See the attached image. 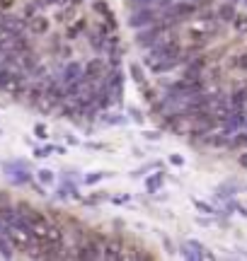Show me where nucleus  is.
<instances>
[{
    "mask_svg": "<svg viewBox=\"0 0 247 261\" xmlns=\"http://www.w3.org/2000/svg\"><path fill=\"white\" fill-rule=\"evenodd\" d=\"M245 3H247V0H245Z\"/></svg>",
    "mask_w": 247,
    "mask_h": 261,
    "instance_id": "36",
    "label": "nucleus"
},
{
    "mask_svg": "<svg viewBox=\"0 0 247 261\" xmlns=\"http://www.w3.org/2000/svg\"><path fill=\"white\" fill-rule=\"evenodd\" d=\"M129 73H131V77H133V83H138L143 87L145 85V75H143V68H141V63H131L129 65Z\"/></svg>",
    "mask_w": 247,
    "mask_h": 261,
    "instance_id": "15",
    "label": "nucleus"
},
{
    "mask_svg": "<svg viewBox=\"0 0 247 261\" xmlns=\"http://www.w3.org/2000/svg\"><path fill=\"white\" fill-rule=\"evenodd\" d=\"M112 201H116V203H126V201H129V196H116V198H112Z\"/></svg>",
    "mask_w": 247,
    "mask_h": 261,
    "instance_id": "31",
    "label": "nucleus"
},
{
    "mask_svg": "<svg viewBox=\"0 0 247 261\" xmlns=\"http://www.w3.org/2000/svg\"><path fill=\"white\" fill-rule=\"evenodd\" d=\"M34 136H37V138H46V136H48L46 126H44V123H37V126H34Z\"/></svg>",
    "mask_w": 247,
    "mask_h": 261,
    "instance_id": "24",
    "label": "nucleus"
},
{
    "mask_svg": "<svg viewBox=\"0 0 247 261\" xmlns=\"http://www.w3.org/2000/svg\"><path fill=\"white\" fill-rule=\"evenodd\" d=\"M107 73H109V70H107V63L102 58H92V61L85 63V80L87 83H102Z\"/></svg>",
    "mask_w": 247,
    "mask_h": 261,
    "instance_id": "5",
    "label": "nucleus"
},
{
    "mask_svg": "<svg viewBox=\"0 0 247 261\" xmlns=\"http://www.w3.org/2000/svg\"><path fill=\"white\" fill-rule=\"evenodd\" d=\"M216 15H218L220 22H233V19H235V15H238V10H235V0H230V3H223Z\"/></svg>",
    "mask_w": 247,
    "mask_h": 261,
    "instance_id": "9",
    "label": "nucleus"
},
{
    "mask_svg": "<svg viewBox=\"0 0 247 261\" xmlns=\"http://www.w3.org/2000/svg\"><path fill=\"white\" fill-rule=\"evenodd\" d=\"M3 205H10V194L8 191H0V208Z\"/></svg>",
    "mask_w": 247,
    "mask_h": 261,
    "instance_id": "28",
    "label": "nucleus"
},
{
    "mask_svg": "<svg viewBox=\"0 0 247 261\" xmlns=\"http://www.w3.org/2000/svg\"><path fill=\"white\" fill-rule=\"evenodd\" d=\"M48 27H51V24H48V19L44 17V15H34L32 19H27V29L32 34H37V37H44L48 32Z\"/></svg>",
    "mask_w": 247,
    "mask_h": 261,
    "instance_id": "8",
    "label": "nucleus"
},
{
    "mask_svg": "<svg viewBox=\"0 0 247 261\" xmlns=\"http://www.w3.org/2000/svg\"><path fill=\"white\" fill-rule=\"evenodd\" d=\"M240 165H242V167H247V155H242V158H240Z\"/></svg>",
    "mask_w": 247,
    "mask_h": 261,
    "instance_id": "32",
    "label": "nucleus"
},
{
    "mask_svg": "<svg viewBox=\"0 0 247 261\" xmlns=\"http://www.w3.org/2000/svg\"><path fill=\"white\" fill-rule=\"evenodd\" d=\"M230 68L233 70H247V54H238L230 58Z\"/></svg>",
    "mask_w": 247,
    "mask_h": 261,
    "instance_id": "18",
    "label": "nucleus"
},
{
    "mask_svg": "<svg viewBox=\"0 0 247 261\" xmlns=\"http://www.w3.org/2000/svg\"><path fill=\"white\" fill-rule=\"evenodd\" d=\"M87 148H92V150H102V148H107L105 143H87Z\"/></svg>",
    "mask_w": 247,
    "mask_h": 261,
    "instance_id": "30",
    "label": "nucleus"
},
{
    "mask_svg": "<svg viewBox=\"0 0 247 261\" xmlns=\"http://www.w3.org/2000/svg\"><path fill=\"white\" fill-rule=\"evenodd\" d=\"M245 121H247L245 109H233V112L228 114V119L223 121V133H226V136L238 133L240 128H245Z\"/></svg>",
    "mask_w": 247,
    "mask_h": 261,
    "instance_id": "6",
    "label": "nucleus"
},
{
    "mask_svg": "<svg viewBox=\"0 0 247 261\" xmlns=\"http://www.w3.org/2000/svg\"><path fill=\"white\" fill-rule=\"evenodd\" d=\"M78 80H85V65L78 63V61H70V63L63 68L61 83H63V85H70V83H78Z\"/></svg>",
    "mask_w": 247,
    "mask_h": 261,
    "instance_id": "7",
    "label": "nucleus"
},
{
    "mask_svg": "<svg viewBox=\"0 0 247 261\" xmlns=\"http://www.w3.org/2000/svg\"><path fill=\"white\" fill-rule=\"evenodd\" d=\"M92 8H95V12H97V15H100V17H105V22H112V24H114V27H116L114 12H112V8L107 5L105 0H95V5H92Z\"/></svg>",
    "mask_w": 247,
    "mask_h": 261,
    "instance_id": "11",
    "label": "nucleus"
},
{
    "mask_svg": "<svg viewBox=\"0 0 247 261\" xmlns=\"http://www.w3.org/2000/svg\"><path fill=\"white\" fill-rule=\"evenodd\" d=\"M167 29H170V22H165V19L155 22V24H151V27L138 29V34H136V44H138V46H143V48L155 46V44H158V41L167 34Z\"/></svg>",
    "mask_w": 247,
    "mask_h": 261,
    "instance_id": "3",
    "label": "nucleus"
},
{
    "mask_svg": "<svg viewBox=\"0 0 247 261\" xmlns=\"http://www.w3.org/2000/svg\"><path fill=\"white\" fill-rule=\"evenodd\" d=\"M105 177H109V172H95V174H87L85 184H97L100 179H105Z\"/></svg>",
    "mask_w": 247,
    "mask_h": 261,
    "instance_id": "22",
    "label": "nucleus"
},
{
    "mask_svg": "<svg viewBox=\"0 0 247 261\" xmlns=\"http://www.w3.org/2000/svg\"><path fill=\"white\" fill-rule=\"evenodd\" d=\"M194 15H196V5H194V3H189V0H177V3H170V5L165 8V12L160 15V19L175 24V22L191 19Z\"/></svg>",
    "mask_w": 247,
    "mask_h": 261,
    "instance_id": "2",
    "label": "nucleus"
},
{
    "mask_svg": "<svg viewBox=\"0 0 247 261\" xmlns=\"http://www.w3.org/2000/svg\"><path fill=\"white\" fill-rule=\"evenodd\" d=\"M143 138L145 140H160V133H158V130H145V133H143Z\"/></svg>",
    "mask_w": 247,
    "mask_h": 261,
    "instance_id": "25",
    "label": "nucleus"
},
{
    "mask_svg": "<svg viewBox=\"0 0 247 261\" xmlns=\"http://www.w3.org/2000/svg\"><path fill=\"white\" fill-rule=\"evenodd\" d=\"M165 187V172H155L153 177L145 179V191L148 194H155V191H160Z\"/></svg>",
    "mask_w": 247,
    "mask_h": 261,
    "instance_id": "10",
    "label": "nucleus"
},
{
    "mask_svg": "<svg viewBox=\"0 0 247 261\" xmlns=\"http://www.w3.org/2000/svg\"><path fill=\"white\" fill-rule=\"evenodd\" d=\"M37 179H39V184L48 187V184H54V181H56V174H54L51 169H37Z\"/></svg>",
    "mask_w": 247,
    "mask_h": 261,
    "instance_id": "16",
    "label": "nucleus"
},
{
    "mask_svg": "<svg viewBox=\"0 0 247 261\" xmlns=\"http://www.w3.org/2000/svg\"><path fill=\"white\" fill-rule=\"evenodd\" d=\"M85 27H87L85 19H78V24H70V27H68L66 37L68 39H78V37H80V32H85Z\"/></svg>",
    "mask_w": 247,
    "mask_h": 261,
    "instance_id": "17",
    "label": "nucleus"
},
{
    "mask_svg": "<svg viewBox=\"0 0 247 261\" xmlns=\"http://www.w3.org/2000/svg\"><path fill=\"white\" fill-rule=\"evenodd\" d=\"M155 22H160V12L151 5H145V8H136L133 10V15L129 17V27L131 29H143V27H151Z\"/></svg>",
    "mask_w": 247,
    "mask_h": 261,
    "instance_id": "4",
    "label": "nucleus"
},
{
    "mask_svg": "<svg viewBox=\"0 0 247 261\" xmlns=\"http://www.w3.org/2000/svg\"><path fill=\"white\" fill-rule=\"evenodd\" d=\"M233 27L245 34V32H247V15H235V19H233Z\"/></svg>",
    "mask_w": 247,
    "mask_h": 261,
    "instance_id": "19",
    "label": "nucleus"
},
{
    "mask_svg": "<svg viewBox=\"0 0 247 261\" xmlns=\"http://www.w3.org/2000/svg\"><path fill=\"white\" fill-rule=\"evenodd\" d=\"M228 148L230 150L247 148V130H238V133H233V138L228 140Z\"/></svg>",
    "mask_w": 247,
    "mask_h": 261,
    "instance_id": "14",
    "label": "nucleus"
},
{
    "mask_svg": "<svg viewBox=\"0 0 247 261\" xmlns=\"http://www.w3.org/2000/svg\"><path fill=\"white\" fill-rule=\"evenodd\" d=\"M194 205H196V208H199L201 213H206V215L216 213V208H213V205H209V203H204V201H194Z\"/></svg>",
    "mask_w": 247,
    "mask_h": 261,
    "instance_id": "23",
    "label": "nucleus"
},
{
    "mask_svg": "<svg viewBox=\"0 0 247 261\" xmlns=\"http://www.w3.org/2000/svg\"><path fill=\"white\" fill-rule=\"evenodd\" d=\"M129 114H131V119L136 123H143V116H141V112H138V109H129Z\"/></svg>",
    "mask_w": 247,
    "mask_h": 261,
    "instance_id": "27",
    "label": "nucleus"
},
{
    "mask_svg": "<svg viewBox=\"0 0 247 261\" xmlns=\"http://www.w3.org/2000/svg\"><path fill=\"white\" fill-rule=\"evenodd\" d=\"M51 152H56V148H54V145H44V148L34 150V158H48Z\"/></svg>",
    "mask_w": 247,
    "mask_h": 261,
    "instance_id": "21",
    "label": "nucleus"
},
{
    "mask_svg": "<svg viewBox=\"0 0 247 261\" xmlns=\"http://www.w3.org/2000/svg\"><path fill=\"white\" fill-rule=\"evenodd\" d=\"M46 5H54V0H46Z\"/></svg>",
    "mask_w": 247,
    "mask_h": 261,
    "instance_id": "34",
    "label": "nucleus"
},
{
    "mask_svg": "<svg viewBox=\"0 0 247 261\" xmlns=\"http://www.w3.org/2000/svg\"><path fill=\"white\" fill-rule=\"evenodd\" d=\"M12 5H15V0H0V10H3V12H8Z\"/></svg>",
    "mask_w": 247,
    "mask_h": 261,
    "instance_id": "29",
    "label": "nucleus"
},
{
    "mask_svg": "<svg viewBox=\"0 0 247 261\" xmlns=\"http://www.w3.org/2000/svg\"><path fill=\"white\" fill-rule=\"evenodd\" d=\"M170 162L175 167H182V165H184V158H182V155H170Z\"/></svg>",
    "mask_w": 247,
    "mask_h": 261,
    "instance_id": "26",
    "label": "nucleus"
},
{
    "mask_svg": "<svg viewBox=\"0 0 247 261\" xmlns=\"http://www.w3.org/2000/svg\"><path fill=\"white\" fill-rule=\"evenodd\" d=\"M182 77L184 80H191V83H199V80H204V68H199V65H187L184 68V73H182Z\"/></svg>",
    "mask_w": 247,
    "mask_h": 261,
    "instance_id": "12",
    "label": "nucleus"
},
{
    "mask_svg": "<svg viewBox=\"0 0 247 261\" xmlns=\"http://www.w3.org/2000/svg\"><path fill=\"white\" fill-rule=\"evenodd\" d=\"M80 3H83V0H73V3H70V5H80Z\"/></svg>",
    "mask_w": 247,
    "mask_h": 261,
    "instance_id": "33",
    "label": "nucleus"
},
{
    "mask_svg": "<svg viewBox=\"0 0 247 261\" xmlns=\"http://www.w3.org/2000/svg\"><path fill=\"white\" fill-rule=\"evenodd\" d=\"M245 130H247V121H245Z\"/></svg>",
    "mask_w": 247,
    "mask_h": 261,
    "instance_id": "35",
    "label": "nucleus"
},
{
    "mask_svg": "<svg viewBox=\"0 0 247 261\" xmlns=\"http://www.w3.org/2000/svg\"><path fill=\"white\" fill-rule=\"evenodd\" d=\"M153 167H160V162H148V165H143V167H138V169H133L131 172V177H143L148 169H153Z\"/></svg>",
    "mask_w": 247,
    "mask_h": 261,
    "instance_id": "20",
    "label": "nucleus"
},
{
    "mask_svg": "<svg viewBox=\"0 0 247 261\" xmlns=\"http://www.w3.org/2000/svg\"><path fill=\"white\" fill-rule=\"evenodd\" d=\"M182 54V46L177 39H160L155 46L148 48V56H145V65L155 63V61H165V58H175Z\"/></svg>",
    "mask_w": 247,
    "mask_h": 261,
    "instance_id": "1",
    "label": "nucleus"
},
{
    "mask_svg": "<svg viewBox=\"0 0 247 261\" xmlns=\"http://www.w3.org/2000/svg\"><path fill=\"white\" fill-rule=\"evenodd\" d=\"M230 107L233 109H247V90H238L230 94Z\"/></svg>",
    "mask_w": 247,
    "mask_h": 261,
    "instance_id": "13",
    "label": "nucleus"
}]
</instances>
